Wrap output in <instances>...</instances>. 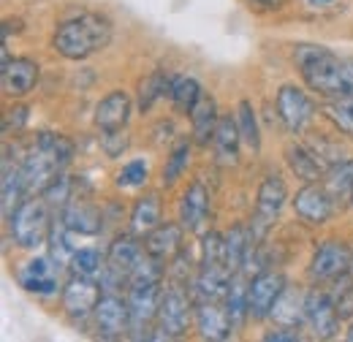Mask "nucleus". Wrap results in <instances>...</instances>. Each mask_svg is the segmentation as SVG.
Instances as JSON below:
<instances>
[{
	"label": "nucleus",
	"mask_w": 353,
	"mask_h": 342,
	"mask_svg": "<svg viewBox=\"0 0 353 342\" xmlns=\"http://www.w3.org/2000/svg\"><path fill=\"white\" fill-rule=\"evenodd\" d=\"M294 63L312 92L329 101L353 95V63L340 60L332 49L302 43L294 49Z\"/></svg>",
	"instance_id": "f257e3e1"
},
{
	"label": "nucleus",
	"mask_w": 353,
	"mask_h": 342,
	"mask_svg": "<svg viewBox=\"0 0 353 342\" xmlns=\"http://www.w3.org/2000/svg\"><path fill=\"white\" fill-rule=\"evenodd\" d=\"M112 22L103 14H79L65 19L52 33V49L65 60H88L112 43Z\"/></svg>",
	"instance_id": "f03ea898"
},
{
	"label": "nucleus",
	"mask_w": 353,
	"mask_h": 342,
	"mask_svg": "<svg viewBox=\"0 0 353 342\" xmlns=\"http://www.w3.org/2000/svg\"><path fill=\"white\" fill-rule=\"evenodd\" d=\"M71 158H74V144L63 133H39L33 150L22 161L28 190L41 193L54 177L63 174V169L71 163Z\"/></svg>",
	"instance_id": "7ed1b4c3"
},
{
	"label": "nucleus",
	"mask_w": 353,
	"mask_h": 342,
	"mask_svg": "<svg viewBox=\"0 0 353 342\" xmlns=\"http://www.w3.org/2000/svg\"><path fill=\"white\" fill-rule=\"evenodd\" d=\"M49 204H46L44 196H33V199H25L19 201V207L8 214V228H11V237L19 248L25 250H33L39 245H44L49 239V228H52V217H49Z\"/></svg>",
	"instance_id": "20e7f679"
},
{
	"label": "nucleus",
	"mask_w": 353,
	"mask_h": 342,
	"mask_svg": "<svg viewBox=\"0 0 353 342\" xmlns=\"http://www.w3.org/2000/svg\"><path fill=\"white\" fill-rule=\"evenodd\" d=\"M285 201H288V188H285L283 177H277V174L264 177V182L259 188V199H256V214L250 220V231L256 239H261L269 231V225L283 212Z\"/></svg>",
	"instance_id": "39448f33"
},
{
	"label": "nucleus",
	"mask_w": 353,
	"mask_h": 342,
	"mask_svg": "<svg viewBox=\"0 0 353 342\" xmlns=\"http://www.w3.org/2000/svg\"><path fill=\"white\" fill-rule=\"evenodd\" d=\"M161 280H133L128 288V307H131V329L136 337L141 332H150L152 321H158V307H161Z\"/></svg>",
	"instance_id": "423d86ee"
},
{
	"label": "nucleus",
	"mask_w": 353,
	"mask_h": 342,
	"mask_svg": "<svg viewBox=\"0 0 353 342\" xmlns=\"http://www.w3.org/2000/svg\"><path fill=\"white\" fill-rule=\"evenodd\" d=\"M274 106H277L280 123L291 133H302L310 125V120L315 117V101L296 85L280 87V92L274 98Z\"/></svg>",
	"instance_id": "0eeeda50"
},
{
	"label": "nucleus",
	"mask_w": 353,
	"mask_h": 342,
	"mask_svg": "<svg viewBox=\"0 0 353 342\" xmlns=\"http://www.w3.org/2000/svg\"><path fill=\"white\" fill-rule=\"evenodd\" d=\"M188 323H190V299L188 294L172 285L161 294V307H158V337H166V340H176L188 332Z\"/></svg>",
	"instance_id": "6e6552de"
},
{
	"label": "nucleus",
	"mask_w": 353,
	"mask_h": 342,
	"mask_svg": "<svg viewBox=\"0 0 353 342\" xmlns=\"http://www.w3.org/2000/svg\"><path fill=\"white\" fill-rule=\"evenodd\" d=\"M351 263L353 256L348 245L337 242V239H329L315 250V256L310 261V277L315 283H334V280H340L343 274L351 272Z\"/></svg>",
	"instance_id": "1a4fd4ad"
},
{
	"label": "nucleus",
	"mask_w": 353,
	"mask_h": 342,
	"mask_svg": "<svg viewBox=\"0 0 353 342\" xmlns=\"http://www.w3.org/2000/svg\"><path fill=\"white\" fill-rule=\"evenodd\" d=\"M283 288H285V277L280 272L274 269L259 272L248 285V315L253 321H266L272 315L277 296L283 294Z\"/></svg>",
	"instance_id": "9d476101"
},
{
	"label": "nucleus",
	"mask_w": 353,
	"mask_h": 342,
	"mask_svg": "<svg viewBox=\"0 0 353 342\" xmlns=\"http://www.w3.org/2000/svg\"><path fill=\"white\" fill-rule=\"evenodd\" d=\"M98 301H101V285L92 277L74 274L63 288V310L74 321H82V318L92 315Z\"/></svg>",
	"instance_id": "9b49d317"
},
{
	"label": "nucleus",
	"mask_w": 353,
	"mask_h": 342,
	"mask_svg": "<svg viewBox=\"0 0 353 342\" xmlns=\"http://www.w3.org/2000/svg\"><path fill=\"white\" fill-rule=\"evenodd\" d=\"M92 318H95V332L103 340H120L131 329V307L114 294L101 296Z\"/></svg>",
	"instance_id": "f8f14e48"
},
{
	"label": "nucleus",
	"mask_w": 353,
	"mask_h": 342,
	"mask_svg": "<svg viewBox=\"0 0 353 342\" xmlns=\"http://www.w3.org/2000/svg\"><path fill=\"white\" fill-rule=\"evenodd\" d=\"M291 204H294V212L310 225L326 223L334 212V196L329 193L326 185H318V182H305V188L294 196Z\"/></svg>",
	"instance_id": "ddd939ff"
},
{
	"label": "nucleus",
	"mask_w": 353,
	"mask_h": 342,
	"mask_svg": "<svg viewBox=\"0 0 353 342\" xmlns=\"http://www.w3.org/2000/svg\"><path fill=\"white\" fill-rule=\"evenodd\" d=\"M340 310L329 291H310L307 294V323L312 326L318 340H332L340 332Z\"/></svg>",
	"instance_id": "4468645a"
},
{
	"label": "nucleus",
	"mask_w": 353,
	"mask_h": 342,
	"mask_svg": "<svg viewBox=\"0 0 353 342\" xmlns=\"http://www.w3.org/2000/svg\"><path fill=\"white\" fill-rule=\"evenodd\" d=\"M3 90L8 98H25L33 87L39 85V63L30 57H8L3 63Z\"/></svg>",
	"instance_id": "2eb2a0df"
},
{
	"label": "nucleus",
	"mask_w": 353,
	"mask_h": 342,
	"mask_svg": "<svg viewBox=\"0 0 353 342\" xmlns=\"http://www.w3.org/2000/svg\"><path fill=\"white\" fill-rule=\"evenodd\" d=\"M131 117V95L125 90H112L95 106V125L101 130H120Z\"/></svg>",
	"instance_id": "dca6fc26"
},
{
	"label": "nucleus",
	"mask_w": 353,
	"mask_h": 342,
	"mask_svg": "<svg viewBox=\"0 0 353 342\" xmlns=\"http://www.w3.org/2000/svg\"><path fill=\"white\" fill-rule=\"evenodd\" d=\"M196 326L204 340H228L234 334V321L228 310L218 301H199L196 310Z\"/></svg>",
	"instance_id": "f3484780"
},
{
	"label": "nucleus",
	"mask_w": 353,
	"mask_h": 342,
	"mask_svg": "<svg viewBox=\"0 0 353 342\" xmlns=\"http://www.w3.org/2000/svg\"><path fill=\"white\" fill-rule=\"evenodd\" d=\"M210 217V193L201 182H193L179 201V223L185 231H201Z\"/></svg>",
	"instance_id": "a211bd4d"
},
{
	"label": "nucleus",
	"mask_w": 353,
	"mask_h": 342,
	"mask_svg": "<svg viewBox=\"0 0 353 342\" xmlns=\"http://www.w3.org/2000/svg\"><path fill=\"white\" fill-rule=\"evenodd\" d=\"M54 269L57 263L52 258H36L30 263H25L19 269V285L30 294H39V296H49L57 291V277H54Z\"/></svg>",
	"instance_id": "6ab92c4d"
},
{
	"label": "nucleus",
	"mask_w": 353,
	"mask_h": 342,
	"mask_svg": "<svg viewBox=\"0 0 353 342\" xmlns=\"http://www.w3.org/2000/svg\"><path fill=\"white\" fill-rule=\"evenodd\" d=\"M182 223H161L158 228H152L144 239V250L150 256L161 258V261H172L182 253Z\"/></svg>",
	"instance_id": "aec40b11"
},
{
	"label": "nucleus",
	"mask_w": 353,
	"mask_h": 342,
	"mask_svg": "<svg viewBox=\"0 0 353 342\" xmlns=\"http://www.w3.org/2000/svg\"><path fill=\"white\" fill-rule=\"evenodd\" d=\"M239 141H242V133L236 125V114H225L221 117L215 136H212V150H215V158L221 166H236L239 163Z\"/></svg>",
	"instance_id": "412c9836"
},
{
	"label": "nucleus",
	"mask_w": 353,
	"mask_h": 342,
	"mask_svg": "<svg viewBox=\"0 0 353 342\" xmlns=\"http://www.w3.org/2000/svg\"><path fill=\"white\" fill-rule=\"evenodd\" d=\"M60 217L65 220L68 231H74V234H88V237L98 234V231H101V223H103L98 207L85 201V199H71V201L60 210Z\"/></svg>",
	"instance_id": "4be33fe9"
},
{
	"label": "nucleus",
	"mask_w": 353,
	"mask_h": 342,
	"mask_svg": "<svg viewBox=\"0 0 353 342\" xmlns=\"http://www.w3.org/2000/svg\"><path fill=\"white\" fill-rule=\"evenodd\" d=\"M269 318H274V323H280V326H291V329H296L302 321H307V296H305L302 291L285 285L283 294H280L277 301H274Z\"/></svg>",
	"instance_id": "5701e85b"
},
{
	"label": "nucleus",
	"mask_w": 353,
	"mask_h": 342,
	"mask_svg": "<svg viewBox=\"0 0 353 342\" xmlns=\"http://www.w3.org/2000/svg\"><path fill=\"white\" fill-rule=\"evenodd\" d=\"M285 163L302 182H318L326 174L323 161L318 158V152L305 147V144H288L285 147Z\"/></svg>",
	"instance_id": "b1692460"
},
{
	"label": "nucleus",
	"mask_w": 353,
	"mask_h": 342,
	"mask_svg": "<svg viewBox=\"0 0 353 342\" xmlns=\"http://www.w3.org/2000/svg\"><path fill=\"white\" fill-rule=\"evenodd\" d=\"M221 117H218V106L210 95H201V101L193 106L190 112V125H193V136L199 144H210L212 136H215V128H218Z\"/></svg>",
	"instance_id": "393cba45"
},
{
	"label": "nucleus",
	"mask_w": 353,
	"mask_h": 342,
	"mask_svg": "<svg viewBox=\"0 0 353 342\" xmlns=\"http://www.w3.org/2000/svg\"><path fill=\"white\" fill-rule=\"evenodd\" d=\"M161 196L158 193H144L141 199H136L131 210V228L136 234H150L152 228L161 225Z\"/></svg>",
	"instance_id": "a878e982"
},
{
	"label": "nucleus",
	"mask_w": 353,
	"mask_h": 342,
	"mask_svg": "<svg viewBox=\"0 0 353 342\" xmlns=\"http://www.w3.org/2000/svg\"><path fill=\"white\" fill-rule=\"evenodd\" d=\"M174 77L163 74V71H152L144 79H139V112H150L155 101H161L163 95H172Z\"/></svg>",
	"instance_id": "bb28decb"
},
{
	"label": "nucleus",
	"mask_w": 353,
	"mask_h": 342,
	"mask_svg": "<svg viewBox=\"0 0 353 342\" xmlns=\"http://www.w3.org/2000/svg\"><path fill=\"white\" fill-rule=\"evenodd\" d=\"M201 85L193 79V77H174V85H172V103L179 114H190L193 106L201 101Z\"/></svg>",
	"instance_id": "cd10ccee"
},
{
	"label": "nucleus",
	"mask_w": 353,
	"mask_h": 342,
	"mask_svg": "<svg viewBox=\"0 0 353 342\" xmlns=\"http://www.w3.org/2000/svg\"><path fill=\"white\" fill-rule=\"evenodd\" d=\"M323 185L329 188V193L337 196H351L353 193V158L348 161H337L332 163L323 174Z\"/></svg>",
	"instance_id": "c85d7f7f"
},
{
	"label": "nucleus",
	"mask_w": 353,
	"mask_h": 342,
	"mask_svg": "<svg viewBox=\"0 0 353 342\" xmlns=\"http://www.w3.org/2000/svg\"><path fill=\"white\" fill-rule=\"evenodd\" d=\"M236 125H239V133H242V141L259 152L261 150V130H259V120H256V109L250 101H239L236 106Z\"/></svg>",
	"instance_id": "c756f323"
},
{
	"label": "nucleus",
	"mask_w": 353,
	"mask_h": 342,
	"mask_svg": "<svg viewBox=\"0 0 353 342\" xmlns=\"http://www.w3.org/2000/svg\"><path fill=\"white\" fill-rule=\"evenodd\" d=\"M225 310L234 321V329H239L245 323V318H250L248 315V285L239 277H231V285L225 294Z\"/></svg>",
	"instance_id": "7c9ffc66"
},
{
	"label": "nucleus",
	"mask_w": 353,
	"mask_h": 342,
	"mask_svg": "<svg viewBox=\"0 0 353 342\" xmlns=\"http://www.w3.org/2000/svg\"><path fill=\"white\" fill-rule=\"evenodd\" d=\"M326 117L337 125V130H343L348 139H353V95L329 101V106H326Z\"/></svg>",
	"instance_id": "2f4dec72"
},
{
	"label": "nucleus",
	"mask_w": 353,
	"mask_h": 342,
	"mask_svg": "<svg viewBox=\"0 0 353 342\" xmlns=\"http://www.w3.org/2000/svg\"><path fill=\"white\" fill-rule=\"evenodd\" d=\"M68 266H71V272H74V274L95 277V274H101V272H103L106 261L101 258L98 250L85 248V250H74V256H71V261H68Z\"/></svg>",
	"instance_id": "473e14b6"
},
{
	"label": "nucleus",
	"mask_w": 353,
	"mask_h": 342,
	"mask_svg": "<svg viewBox=\"0 0 353 342\" xmlns=\"http://www.w3.org/2000/svg\"><path fill=\"white\" fill-rule=\"evenodd\" d=\"M188 158H190V141H176V147L172 150L166 166H163V185L172 188L176 179L182 177V171L188 169Z\"/></svg>",
	"instance_id": "72a5a7b5"
},
{
	"label": "nucleus",
	"mask_w": 353,
	"mask_h": 342,
	"mask_svg": "<svg viewBox=\"0 0 353 342\" xmlns=\"http://www.w3.org/2000/svg\"><path fill=\"white\" fill-rule=\"evenodd\" d=\"M128 144H131V139H128L125 128L101 130V150H103L106 158H120V155L128 150Z\"/></svg>",
	"instance_id": "f704fd0d"
},
{
	"label": "nucleus",
	"mask_w": 353,
	"mask_h": 342,
	"mask_svg": "<svg viewBox=\"0 0 353 342\" xmlns=\"http://www.w3.org/2000/svg\"><path fill=\"white\" fill-rule=\"evenodd\" d=\"M147 163L144 161H131V163H125L123 169L117 171V185L120 188H139V185H144L147 182Z\"/></svg>",
	"instance_id": "c9c22d12"
},
{
	"label": "nucleus",
	"mask_w": 353,
	"mask_h": 342,
	"mask_svg": "<svg viewBox=\"0 0 353 342\" xmlns=\"http://www.w3.org/2000/svg\"><path fill=\"white\" fill-rule=\"evenodd\" d=\"M264 340L266 342H296V340H302L299 337V332L296 329H291V326H280L277 332H269V334H264Z\"/></svg>",
	"instance_id": "e433bc0d"
},
{
	"label": "nucleus",
	"mask_w": 353,
	"mask_h": 342,
	"mask_svg": "<svg viewBox=\"0 0 353 342\" xmlns=\"http://www.w3.org/2000/svg\"><path fill=\"white\" fill-rule=\"evenodd\" d=\"M25 120H28V109L25 106H14L8 112V117H6V128H11V123H14V128H19Z\"/></svg>",
	"instance_id": "4c0bfd02"
},
{
	"label": "nucleus",
	"mask_w": 353,
	"mask_h": 342,
	"mask_svg": "<svg viewBox=\"0 0 353 342\" xmlns=\"http://www.w3.org/2000/svg\"><path fill=\"white\" fill-rule=\"evenodd\" d=\"M250 6L256 11H280L283 6H288V0H250Z\"/></svg>",
	"instance_id": "58836bf2"
},
{
	"label": "nucleus",
	"mask_w": 353,
	"mask_h": 342,
	"mask_svg": "<svg viewBox=\"0 0 353 342\" xmlns=\"http://www.w3.org/2000/svg\"><path fill=\"white\" fill-rule=\"evenodd\" d=\"M305 3H307V6H315V8H318V6H329V3H334V0H305Z\"/></svg>",
	"instance_id": "ea45409f"
},
{
	"label": "nucleus",
	"mask_w": 353,
	"mask_h": 342,
	"mask_svg": "<svg viewBox=\"0 0 353 342\" xmlns=\"http://www.w3.org/2000/svg\"><path fill=\"white\" fill-rule=\"evenodd\" d=\"M348 340L353 342V326H351V332H348Z\"/></svg>",
	"instance_id": "a19ab883"
},
{
	"label": "nucleus",
	"mask_w": 353,
	"mask_h": 342,
	"mask_svg": "<svg viewBox=\"0 0 353 342\" xmlns=\"http://www.w3.org/2000/svg\"><path fill=\"white\" fill-rule=\"evenodd\" d=\"M351 207H353V193H351Z\"/></svg>",
	"instance_id": "79ce46f5"
},
{
	"label": "nucleus",
	"mask_w": 353,
	"mask_h": 342,
	"mask_svg": "<svg viewBox=\"0 0 353 342\" xmlns=\"http://www.w3.org/2000/svg\"><path fill=\"white\" fill-rule=\"evenodd\" d=\"M351 274H353V263H351Z\"/></svg>",
	"instance_id": "37998d69"
}]
</instances>
